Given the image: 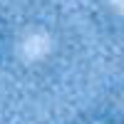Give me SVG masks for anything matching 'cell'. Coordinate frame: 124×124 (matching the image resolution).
Returning a JSON list of instances; mask_svg holds the SVG:
<instances>
[]
</instances>
